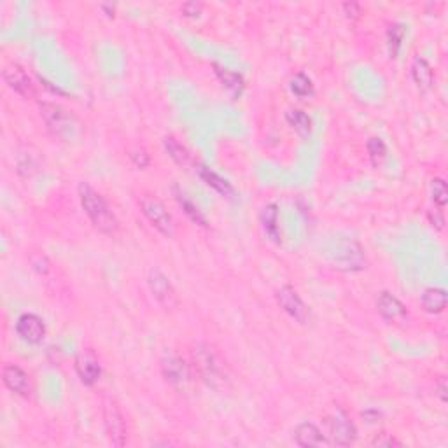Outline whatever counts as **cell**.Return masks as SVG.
I'll return each mask as SVG.
<instances>
[{"label": "cell", "mask_w": 448, "mask_h": 448, "mask_svg": "<svg viewBox=\"0 0 448 448\" xmlns=\"http://www.w3.org/2000/svg\"><path fill=\"white\" fill-rule=\"evenodd\" d=\"M163 144H165L166 152L170 154V158L174 159V161L177 163V165H181V166H189V165H191V163H193L191 152H189L188 147H186V145H182L181 142L177 141V138L165 137Z\"/></svg>", "instance_id": "obj_23"}, {"label": "cell", "mask_w": 448, "mask_h": 448, "mask_svg": "<svg viewBox=\"0 0 448 448\" xmlns=\"http://www.w3.org/2000/svg\"><path fill=\"white\" fill-rule=\"evenodd\" d=\"M174 195H175V200H177L179 205H181L182 210L186 212V216H188L193 223L200 224V226H207V219H205V216L202 214V210L198 209V205H196V203L193 202V200L189 198V196L186 195L182 189L174 188Z\"/></svg>", "instance_id": "obj_22"}, {"label": "cell", "mask_w": 448, "mask_h": 448, "mask_svg": "<svg viewBox=\"0 0 448 448\" xmlns=\"http://www.w3.org/2000/svg\"><path fill=\"white\" fill-rule=\"evenodd\" d=\"M30 264H32L33 270L37 271V273H42L46 275L47 271H49V259H47L44 254L37 253V254H32V257H30Z\"/></svg>", "instance_id": "obj_29"}, {"label": "cell", "mask_w": 448, "mask_h": 448, "mask_svg": "<svg viewBox=\"0 0 448 448\" xmlns=\"http://www.w3.org/2000/svg\"><path fill=\"white\" fill-rule=\"evenodd\" d=\"M438 396H440V399L443 403H447V383H445V380L441 378L440 382H438Z\"/></svg>", "instance_id": "obj_34"}, {"label": "cell", "mask_w": 448, "mask_h": 448, "mask_svg": "<svg viewBox=\"0 0 448 448\" xmlns=\"http://www.w3.org/2000/svg\"><path fill=\"white\" fill-rule=\"evenodd\" d=\"M77 193H79L81 205H83L84 212L90 217L95 228L100 230L102 233H107V235H114L120 230V223H118L116 214L112 212L104 196L95 191L86 182H81L77 186Z\"/></svg>", "instance_id": "obj_2"}, {"label": "cell", "mask_w": 448, "mask_h": 448, "mask_svg": "<svg viewBox=\"0 0 448 448\" xmlns=\"http://www.w3.org/2000/svg\"><path fill=\"white\" fill-rule=\"evenodd\" d=\"M193 362L200 378L209 387L223 390L230 383V369L223 355L209 344H196L193 349Z\"/></svg>", "instance_id": "obj_1"}, {"label": "cell", "mask_w": 448, "mask_h": 448, "mask_svg": "<svg viewBox=\"0 0 448 448\" xmlns=\"http://www.w3.org/2000/svg\"><path fill=\"white\" fill-rule=\"evenodd\" d=\"M412 77H413V83L417 84V88H419L422 93H426V91H429L431 88H433V83H434L433 69H431L429 63H427L424 58H420V56H417V58L413 60Z\"/></svg>", "instance_id": "obj_19"}, {"label": "cell", "mask_w": 448, "mask_h": 448, "mask_svg": "<svg viewBox=\"0 0 448 448\" xmlns=\"http://www.w3.org/2000/svg\"><path fill=\"white\" fill-rule=\"evenodd\" d=\"M149 289H151L152 296L158 300L159 305L165 308H174L177 305V294H175L174 286H172L170 278L166 277L163 271L151 270L147 277Z\"/></svg>", "instance_id": "obj_9"}, {"label": "cell", "mask_w": 448, "mask_h": 448, "mask_svg": "<svg viewBox=\"0 0 448 448\" xmlns=\"http://www.w3.org/2000/svg\"><path fill=\"white\" fill-rule=\"evenodd\" d=\"M2 380H4V385L9 390H13L15 394L29 396L32 392L29 373L19 368V366L6 365L4 369H2Z\"/></svg>", "instance_id": "obj_13"}, {"label": "cell", "mask_w": 448, "mask_h": 448, "mask_svg": "<svg viewBox=\"0 0 448 448\" xmlns=\"http://www.w3.org/2000/svg\"><path fill=\"white\" fill-rule=\"evenodd\" d=\"M2 77H4L6 84H8L15 93L22 95L23 98H35V84H33L32 77L25 72V69L19 67L18 63H9V65H6L4 70H2Z\"/></svg>", "instance_id": "obj_8"}, {"label": "cell", "mask_w": 448, "mask_h": 448, "mask_svg": "<svg viewBox=\"0 0 448 448\" xmlns=\"http://www.w3.org/2000/svg\"><path fill=\"white\" fill-rule=\"evenodd\" d=\"M286 121L300 137L307 138L312 134V120L300 109H291L286 112Z\"/></svg>", "instance_id": "obj_21"}, {"label": "cell", "mask_w": 448, "mask_h": 448, "mask_svg": "<svg viewBox=\"0 0 448 448\" xmlns=\"http://www.w3.org/2000/svg\"><path fill=\"white\" fill-rule=\"evenodd\" d=\"M294 440L300 447H329V441L315 424L303 422L294 429Z\"/></svg>", "instance_id": "obj_16"}, {"label": "cell", "mask_w": 448, "mask_h": 448, "mask_svg": "<svg viewBox=\"0 0 448 448\" xmlns=\"http://www.w3.org/2000/svg\"><path fill=\"white\" fill-rule=\"evenodd\" d=\"M362 419L369 424H375V422H380V419H382V413L376 412V410H365V412H362Z\"/></svg>", "instance_id": "obj_33"}, {"label": "cell", "mask_w": 448, "mask_h": 448, "mask_svg": "<svg viewBox=\"0 0 448 448\" xmlns=\"http://www.w3.org/2000/svg\"><path fill=\"white\" fill-rule=\"evenodd\" d=\"M366 147H368V154H369V159H371V165L373 166L382 165L383 159H385L387 156V147L385 144H383L382 138L371 137L368 141V144H366Z\"/></svg>", "instance_id": "obj_25"}, {"label": "cell", "mask_w": 448, "mask_h": 448, "mask_svg": "<svg viewBox=\"0 0 448 448\" xmlns=\"http://www.w3.org/2000/svg\"><path fill=\"white\" fill-rule=\"evenodd\" d=\"M376 308H378L380 315L385 319L387 322H405L408 319V312H406V307L398 300L396 296H392L390 293L383 291V293L378 294V300H376Z\"/></svg>", "instance_id": "obj_12"}, {"label": "cell", "mask_w": 448, "mask_h": 448, "mask_svg": "<svg viewBox=\"0 0 448 448\" xmlns=\"http://www.w3.org/2000/svg\"><path fill=\"white\" fill-rule=\"evenodd\" d=\"M203 6L202 4H196V2H188V4L182 6V13H184L186 16H198L200 11H202Z\"/></svg>", "instance_id": "obj_32"}, {"label": "cell", "mask_w": 448, "mask_h": 448, "mask_svg": "<svg viewBox=\"0 0 448 448\" xmlns=\"http://www.w3.org/2000/svg\"><path fill=\"white\" fill-rule=\"evenodd\" d=\"M104 424L107 436L111 440L112 445L116 447H123L128 441V429H127V420H125L123 413L118 408V405L114 401H105L104 405Z\"/></svg>", "instance_id": "obj_5"}, {"label": "cell", "mask_w": 448, "mask_h": 448, "mask_svg": "<svg viewBox=\"0 0 448 448\" xmlns=\"http://www.w3.org/2000/svg\"><path fill=\"white\" fill-rule=\"evenodd\" d=\"M196 174H198V177L202 179L209 188H212L214 191H217L221 196H224V198H233V196H235V189H233V186L230 184L226 179L221 177L219 174H216V172H212L210 168H207L205 165H196Z\"/></svg>", "instance_id": "obj_17"}, {"label": "cell", "mask_w": 448, "mask_h": 448, "mask_svg": "<svg viewBox=\"0 0 448 448\" xmlns=\"http://www.w3.org/2000/svg\"><path fill=\"white\" fill-rule=\"evenodd\" d=\"M329 445L336 447H351L358 438V429L354 422L345 412L338 410L335 415L329 419Z\"/></svg>", "instance_id": "obj_6"}, {"label": "cell", "mask_w": 448, "mask_h": 448, "mask_svg": "<svg viewBox=\"0 0 448 448\" xmlns=\"http://www.w3.org/2000/svg\"><path fill=\"white\" fill-rule=\"evenodd\" d=\"M16 333L26 344H40L46 336V324L35 314H23L16 321Z\"/></svg>", "instance_id": "obj_11"}, {"label": "cell", "mask_w": 448, "mask_h": 448, "mask_svg": "<svg viewBox=\"0 0 448 448\" xmlns=\"http://www.w3.org/2000/svg\"><path fill=\"white\" fill-rule=\"evenodd\" d=\"M403 39H405V26L401 23H392L387 30V46H389L390 58H396L399 54Z\"/></svg>", "instance_id": "obj_24"}, {"label": "cell", "mask_w": 448, "mask_h": 448, "mask_svg": "<svg viewBox=\"0 0 448 448\" xmlns=\"http://www.w3.org/2000/svg\"><path fill=\"white\" fill-rule=\"evenodd\" d=\"M261 226H263V232L268 237V240H271L275 246L282 243V230H280V224H278V209L275 203L263 207V210H261Z\"/></svg>", "instance_id": "obj_15"}, {"label": "cell", "mask_w": 448, "mask_h": 448, "mask_svg": "<svg viewBox=\"0 0 448 448\" xmlns=\"http://www.w3.org/2000/svg\"><path fill=\"white\" fill-rule=\"evenodd\" d=\"M130 156H131V161H134L138 168H145V166L149 165V154L145 152V149L137 147Z\"/></svg>", "instance_id": "obj_30"}, {"label": "cell", "mask_w": 448, "mask_h": 448, "mask_svg": "<svg viewBox=\"0 0 448 448\" xmlns=\"http://www.w3.org/2000/svg\"><path fill=\"white\" fill-rule=\"evenodd\" d=\"M277 301L282 307V310L300 324H307L310 321V308L303 303L296 289H293L291 286H284L277 291Z\"/></svg>", "instance_id": "obj_7"}, {"label": "cell", "mask_w": 448, "mask_h": 448, "mask_svg": "<svg viewBox=\"0 0 448 448\" xmlns=\"http://www.w3.org/2000/svg\"><path fill=\"white\" fill-rule=\"evenodd\" d=\"M161 373L166 382L175 387H186L191 382V366L181 355H166L161 361Z\"/></svg>", "instance_id": "obj_10"}, {"label": "cell", "mask_w": 448, "mask_h": 448, "mask_svg": "<svg viewBox=\"0 0 448 448\" xmlns=\"http://www.w3.org/2000/svg\"><path fill=\"white\" fill-rule=\"evenodd\" d=\"M141 209L142 212H144V216L149 219V223H151L159 233H163L165 237L175 235L174 217H172L170 212L166 210V207L163 205L161 200H158L152 195L142 196Z\"/></svg>", "instance_id": "obj_4"}, {"label": "cell", "mask_w": 448, "mask_h": 448, "mask_svg": "<svg viewBox=\"0 0 448 448\" xmlns=\"http://www.w3.org/2000/svg\"><path fill=\"white\" fill-rule=\"evenodd\" d=\"M422 307L427 314H441L447 307L448 296L445 293V289H440V287H429V289L424 291L422 298Z\"/></svg>", "instance_id": "obj_20"}, {"label": "cell", "mask_w": 448, "mask_h": 448, "mask_svg": "<svg viewBox=\"0 0 448 448\" xmlns=\"http://www.w3.org/2000/svg\"><path fill=\"white\" fill-rule=\"evenodd\" d=\"M371 447H378V448H392V447H401V441L396 440L394 436H390V434H376L375 438L371 440Z\"/></svg>", "instance_id": "obj_28"}, {"label": "cell", "mask_w": 448, "mask_h": 448, "mask_svg": "<svg viewBox=\"0 0 448 448\" xmlns=\"http://www.w3.org/2000/svg\"><path fill=\"white\" fill-rule=\"evenodd\" d=\"M214 69H216V76L219 77L223 86L226 88V91H228L233 98H239L240 95L243 93L246 83H243V77L240 76V74L233 72V70L230 69H224L219 63H214Z\"/></svg>", "instance_id": "obj_18"}, {"label": "cell", "mask_w": 448, "mask_h": 448, "mask_svg": "<svg viewBox=\"0 0 448 448\" xmlns=\"http://www.w3.org/2000/svg\"><path fill=\"white\" fill-rule=\"evenodd\" d=\"M76 371L84 385H93V383L98 382L102 369H100V365H98V359L95 358L93 352L84 351L77 355Z\"/></svg>", "instance_id": "obj_14"}, {"label": "cell", "mask_w": 448, "mask_h": 448, "mask_svg": "<svg viewBox=\"0 0 448 448\" xmlns=\"http://www.w3.org/2000/svg\"><path fill=\"white\" fill-rule=\"evenodd\" d=\"M431 196H433V202L436 203L440 209H443L448 202V188L447 182L443 179L436 177L431 181Z\"/></svg>", "instance_id": "obj_27"}, {"label": "cell", "mask_w": 448, "mask_h": 448, "mask_svg": "<svg viewBox=\"0 0 448 448\" xmlns=\"http://www.w3.org/2000/svg\"><path fill=\"white\" fill-rule=\"evenodd\" d=\"M344 11H345V15L352 19L359 18V15H361V8H359L355 2H347V4H344Z\"/></svg>", "instance_id": "obj_31"}, {"label": "cell", "mask_w": 448, "mask_h": 448, "mask_svg": "<svg viewBox=\"0 0 448 448\" xmlns=\"http://www.w3.org/2000/svg\"><path fill=\"white\" fill-rule=\"evenodd\" d=\"M291 91L300 98L312 97L314 95V84H312V81L305 74L300 72L291 79Z\"/></svg>", "instance_id": "obj_26"}, {"label": "cell", "mask_w": 448, "mask_h": 448, "mask_svg": "<svg viewBox=\"0 0 448 448\" xmlns=\"http://www.w3.org/2000/svg\"><path fill=\"white\" fill-rule=\"evenodd\" d=\"M39 107L47 128L56 137L63 138V141H70V138H76L81 134V123L69 111H65V109L56 104H49V102H40Z\"/></svg>", "instance_id": "obj_3"}]
</instances>
